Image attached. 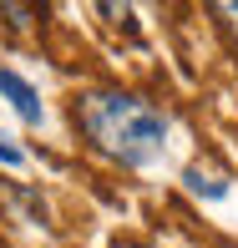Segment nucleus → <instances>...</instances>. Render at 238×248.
Instances as JSON below:
<instances>
[{"mask_svg": "<svg viewBox=\"0 0 238 248\" xmlns=\"http://www.w3.org/2000/svg\"><path fill=\"white\" fill-rule=\"evenodd\" d=\"M188 187H192L198 198H223V193H228V183H223L218 172H203V167H192V172H188Z\"/></svg>", "mask_w": 238, "mask_h": 248, "instance_id": "7ed1b4c3", "label": "nucleus"}, {"mask_svg": "<svg viewBox=\"0 0 238 248\" xmlns=\"http://www.w3.org/2000/svg\"><path fill=\"white\" fill-rule=\"evenodd\" d=\"M0 162H5V167H20V162H26V152H20L16 142L5 137V132H0Z\"/></svg>", "mask_w": 238, "mask_h": 248, "instance_id": "20e7f679", "label": "nucleus"}, {"mask_svg": "<svg viewBox=\"0 0 238 248\" xmlns=\"http://www.w3.org/2000/svg\"><path fill=\"white\" fill-rule=\"evenodd\" d=\"M223 16H228V20H233V26H238V5H223Z\"/></svg>", "mask_w": 238, "mask_h": 248, "instance_id": "39448f33", "label": "nucleus"}, {"mask_svg": "<svg viewBox=\"0 0 238 248\" xmlns=\"http://www.w3.org/2000/svg\"><path fill=\"white\" fill-rule=\"evenodd\" d=\"M228 248H238V243H228Z\"/></svg>", "mask_w": 238, "mask_h": 248, "instance_id": "423d86ee", "label": "nucleus"}, {"mask_svg": "<svg viewBox=\"0 0 238 248\" xmlns=\"http://www.w3.org/2000/svg\"><path fill=\"white\" fill-rule=\"evenodd\" d=\"M71 117H76V132L86 137V147L101 152L117 167H152L167 152V132H173V122L152 101H142L132 92H117V86L81 92Z\"/></svg>", "mask_w": 238, "mask_h": 248, "instance_id": "f257e3e1", "label": "nucleus"}, {"mask_svg": "<svg viewBox=\"0 0 238 248\" xmlns=\"http://www.w3.org/2000/svg\"><path fill=\"white\" fill-rule=\"evenodd\" d=\"M0 96H10V107L20 111V122H31V127H41V122H46V107H41L36 86H31L20 71H0Z\"/></svg>", "mask_w": 238, "mask_h": 248, "instance_id": "f03ea898", "label": "nucleus"}]
</instances>
